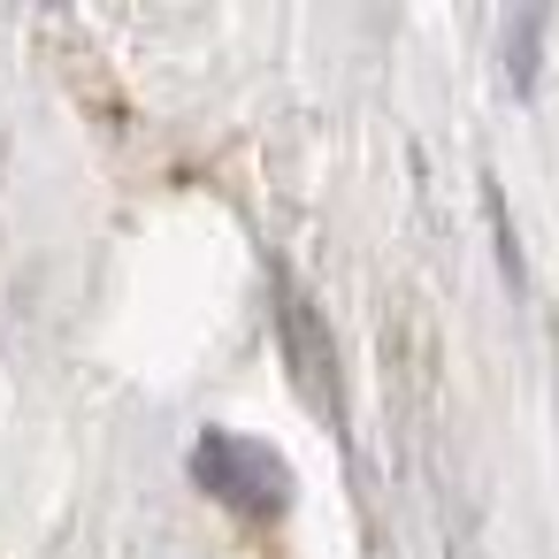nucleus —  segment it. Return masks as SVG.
I'll use <instances>...</instances> for the list:
<instances>
[{"instance_id": "1", "label": "nucleus", "mask_w": 559, "mask_h": 559, "mask_svg": "<svg viewBox=\"0 0 559 559\" xmlns=\"http://www.w3.org/2000/svg\"><path fill=\"white\" fill-rule=\"evenodd\" d=\"M192 483H200L215 506L246 513V521H284V513H292V467H284L261 437H238V429H200V444H192Z\"/></svg>"}, {"instance_id": "2", "label": "nucleus", "mask_w": 559, "mask_h": 559, "mask_svg": "<svg viewBox=\"0 0 559 559\" xmlns=\"http://www.w3.org/2000/svg\"><path fill=\"white\" fill-rule=\"evenodd\" d=\"M276 337H284V360H292L299 399L322 414V429H345V368H337V345H330L322 307L299 284H276Z\"/></svg>"}, {"instance_id": "3", "label": "nucleus", "mask_w": 559, "mask_h": 559, "mask_svg": "<svg viewBox=\"0 0 559 559\" xmlns=\"http://www.w3.org/2000/svg\"><path fill=\"white\" fill-rule=\"evenodd\" d=\"M536 32H544V16H536V9H521V16H513V32H506V55H513V62H506V70H513V93H528V85H536Z\"/></svg>"}, {"instance_id": "4", "label": "nucleus", "mask_w": 559, "mask_h": 559, "mask_svg": "<svg viewBox=\"0 0 559 559\" xmlns=\"http://www.w3.org/2000/svg\"><path fill=\"white\" fill-rule=\"evenodd\" d=\"M551 345H559V337H551Z\"/></svg>"}]
</instances>
